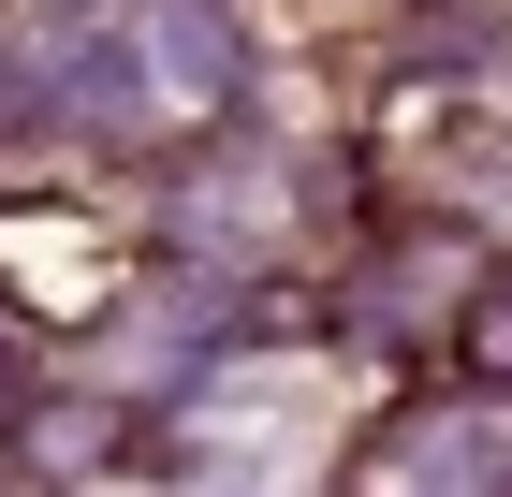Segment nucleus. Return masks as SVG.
Segmentation results:
<instances>
[{
	"label": "nucleus",
	"instance_id": "nucleus-1",
	"mask_svg": "<svg viewBox=\"0 0 512 497\" xmlns=\"http://www.w3.org/2000/svg\"><path fill=\"white\" fill-rule=\"evenodd\" d=\"M469 337H483V366H512V307H498V293H483V322H469Z\"/></svg>",
	"mask_w": 512,
	"mask_h": 497
}]
</instances>
